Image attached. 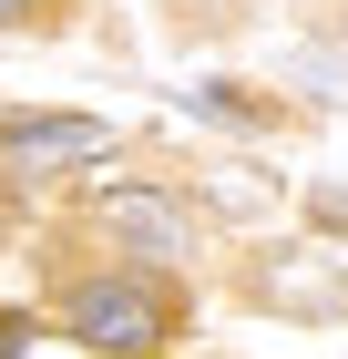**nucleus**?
Returning a JSON list of instances; mask_svg holds the SVG:
<instances>
[{
	"label": "nucleus",
	"mask_w": 348,
	"mask_h": 359,
	"mask_svg": "<svg viewBox=\"0 0 348 359\" xmlns=\"http://www.w3.org/2000/svg\"><path fill=\"white\" fill-rule=\"evenodd\" d=\"M31 349V318H21V308H0V359H21Z\"/></svg>",
	"instance_id": "4"
},
{
	"label": "nucleus",
	"mask_w": 348,
	"mask_h": 359,
	"mask_svg": "<svg viewBox=\"0 0 348 359\" xmlns=\"http://www.w3.org/2000/svg\"><path fill=\"white\" fill-rule=\"evenodd\" d=\"M113 134L92 113H11L0 123V175H62V165H103Z\"/></svg>",
	"instance_id": "2"
},
{
	"label": "nucleus",
	"mask_w": 348,
	"mask_h": 359,
	"mask_svg": "<svg viewBox=\"0 0 348 359\" xmlns=\"http://www.w3.org/2000/svg\"><path fill=\"white\" fill-rule=\"evenodd\" d=\"M52 0H0V31H21V21H41Z\"/></svg>",
	"instance_id": "6"
},
{
	"label": "nucleus",
	"mask_w": 348,
	"mask_h": 359,
	"mask_svg": "<svg viewBox=\"0 0 348 359\" xmlns=\"http://www.w3.org/2000/svg\"><path fill=\"white\" fill-rule=\"evenodd\" d=\"M72 339L92 359H154L174 339V287L164 277H92V287H72Z\"/></svg>",
	"instance_id": "1"
},
{
	"label": "nucleus",
	"mask_w": 348,
	"mask_h": 359,
	"mask_svg": "<svg viewBox=\"0 0 348 359\" xmlns=\"http://www.w3.org/2000/svg\"><path fill=\"white\" fill-rule=\"evenodd\" d=\"M318 226H348V185H318Z\"/></svg>",
	"instance_id": "5"
},
{
	"label": "nucleus",
	"mask_w": 348,
	"mask_h": 359,
	"mask_svg": "<svg viewBox=\"0 0 348 359\" xmlns=\"http://www.w3.org/2000/svg\"><path fill=\"white\" fill-rule=\"evenodd\" d=\"M103 226L134 236L144 257H195V205H174V195H154V185H113L103 195Z\"/></svg>",
	"instance_id": "3"
}]
</instances>
